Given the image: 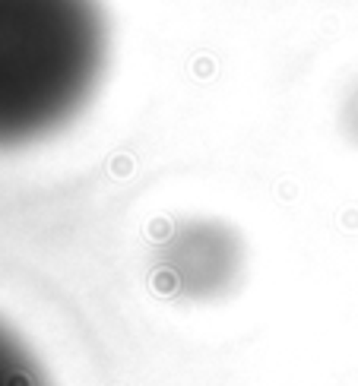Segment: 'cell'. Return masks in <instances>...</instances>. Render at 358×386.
Here are the masks:
<instances>
[{
	"label": "cell",
	"mask_w": 358,
	"mask_h": 386,
	"mask_svg": "<svg viewBox=\"0 0 358 386\" xmlns=\"http://www.w3.org/2000/svg\"><path fill=\"white\" fill-rule=\"evenodd\" d=\"M339 127H343L345 139L352 146H358V79L349 86L343 105H339Z\"/></svg>",
	"instance_id": "obj_4"
},
{
	"label": "cell",
	"mask_w": 358,
	"mask_h": 386,
	"mask_svg": "<svg viewBox=\"0 0 358 386\" xmlns=\"http://www.w3.org/2000/svg\"><path fill=\"white\" fill-rule=\"evenodd\" d=\"M0 386H51L42 364L0 323Z\"/></svg>",
	"instance_id": "obj_3"
},
{
	"label": "cell",
	"mask_w": 358,
	"mask_h": 386,
	"mask_svg": "<svg viewBox=\"0 0 358 386\" xmlns=\"http://www.w3.org/2000/svg\"><path fill=\"white\" fill-rule=\"evenodd\" d=\"M244 269V244L219 219H181L156 247L158 285L178 298L209 301L228 295Z\"/></svg>",
	"instance_id": "obj_2"
},
{
	"label": "cell",
	"mask_w": 358,
	"mask_h": 386,
	"mask_svg": "<svg viewBox=\"0 0 358 386\" xmlns=\"http://www.w3.org/2000/svg\"><path fill=\"white\" fill-rule=\"evenodd\" d=\"M105 67L98 0H0V149L54 133Z\"/></svg>",
	"instance_id": "obj_1"
}]
</instances>
